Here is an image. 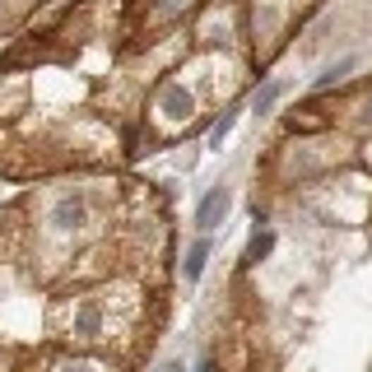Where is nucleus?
Returning a JSON list of instances; mask_svg holds the SVG:
<instances>
[{
  "instance_id": "1",
  "label": "nucleus",
  "mask_w": 372,
  "mask_h": 372,
  "mask_svg": "<svg viewBox=\"0 0 372 372\" xmlns=\"http://www.w3.org/2000/svg\"><path fill=\"white\" fill-rule=\"evenodd\" d=\"M224 215H228V191L224 186H215V191H205V200L196 205V224L210 233V228H219L224 224Z\"/></svg>"
},
{
  "instance_id": "2",
  "label": "nucleus",
  "mask_w": 372,
  "mask_h": 372,
  "mask_svg": "<svg viewBox=\"0 0 372 372\" xmlns=\"http://www.w3.org/2000/svg\"><path fill=\"white\" fill-rule=\"evenodd\" d=\"M84 215H89V200H84V196H61L56 210H52V224H56L61 233H70V228L84 224Z\"/></svg>"
},
{
  "instance_id": "3",
  "label": "nucleus",
  "mask_w": 372,
  "mask_h": 372,
  "mask_svg": "<svg viewBox=\"0 0 372 372\" xmlns=\"http://www.w3.org/2000/svg\"><path fill=\"white\" fill-rule=\"evenodd\" d=\"M102 330V303H93V298H84L79 303V312H75V335H98Z\"/></svg>"
},
{
  "instance_id": "4",
  "label": "nucleus",
  "mask_w": 372,
  "mask_h": 372,
  "mask_svg": "<svg viewBox=\"0 0 372 372\" xmlns=\"http://www.w3.org/2000/svg\"><path fill=\"white\" fill-rule=\"evenodd\" d=\"M158 102H163V112H168L172 121H181V116H191V93L181 89V84H168Z\"/></svg>"
},
{
  "instance_id": "5",
  "label": "nucleus",
  "mask_w": 372,
  "mask_h": 372,
  "mask_svg": "<svg viewBox=\"0 0 372 372\" xmlns=\"http://www.w3.org/2000/svg\"><path fill=\"white\" fill-rule=\"evenodd\" d=\"M280 98H284V79H270V84H260V89H256V98H251V112H270Z\"/></svg>"
},
{
  "instance_id": "6",
  "label": "nucleus",
  "mask_w": 372,
  "mask_h": 372,
  "mask_svg": "<svg viewBox=\"0 0 372 372\" xmlns=\"http://www.w3.org/2000/svg\"><path fill=\"white\" fill-rule=\"evenodd\" d=\"M349 70H354V56H340L335 66H326L321 75H316V89H330V84H340V79L349 75Z\"/></svg>"
},
{
  "instance_id": "7",
  "label": "nucleus",
  "mask_w": 372,
  "mask_h": 372,
  "mask_svg": "<svg viewBox=\"0 0 372 372\" xmlns=\"http://www.w3.org/2000/svg\"><path fill=\"white\" fill-rule=\"evenodd\" d=\"M205 256H210V242H191V251H186V280H200V270H205Z\"/></svg>"
},
{
  "instance_id": "8",
  "label": "nucleus",
  "mask_w": 372,
  "mask_h": 372,
  "mask_svg": "<svg viewBox=\"0 0 372 372\" xmlns=\"http://www.w3.org/2000/svg\"><path fill=\"white\" fill-rule=\"evenodd\" d=\"M270 247H275V233H256V237H251V247H247V260H251V265L265 260V256H270Z\"/></svg>"
},
{
  "instance_id": "9",
  "label": "nucleus",
  "mask_w": 372,
  "mask_h": 372,
  "mask_svg": "<svg viewBox=\"0 0 372 372\" xmlns=\"http://www.w3.org/2000/svg\"><path fill=\"white\" fill-rule=\"evenodd\" d=\"M233 126H237V116H233V112H224V116H219V126L210 131V145L224 149V140H228V131H233Z\"/></svg>"
},
{
  "instance_id": "10",
  "label": "nucleus",
  "mask_w": 372,
  "mask_h": 372,
  "mask_svg": "<svg viewBox=\"0 0 372 372\" xmlns=\"http://www.w3.org/2000/svg\"><path fill=\"white\" fill-rule=\"evenodd\" d=\"M200 372H215V363H200Z\"/></svg>"
},
{
  "instance_id": "11",
  "label": "nucleus",
  "mask_w": 372,
  "mask_h": 372,
  "mask_svg": "<svg viewBox=\"0 0 372 372\" xmlns=\"http://www.w3.org/2000/svg\"><path fill=\"white\" fill-rule=\"evenodd\" d=\"M368 121H372V98H368Z\"/></svg>"
},
{
  "instance_id": "12",
  "label": "nucleus",
  "mask_w": 372,
  "mask_h": 372,
  "mask_svg": "<svg viewBox=\"0 0 372 372\" xmlns=\"http://www.w3.org/2000/svg\"><path fill=\"white\" fill-rule=\"evenodd\" d=\"M66 372H84V368H66Z\"/></svg>"
}]
</instances>
